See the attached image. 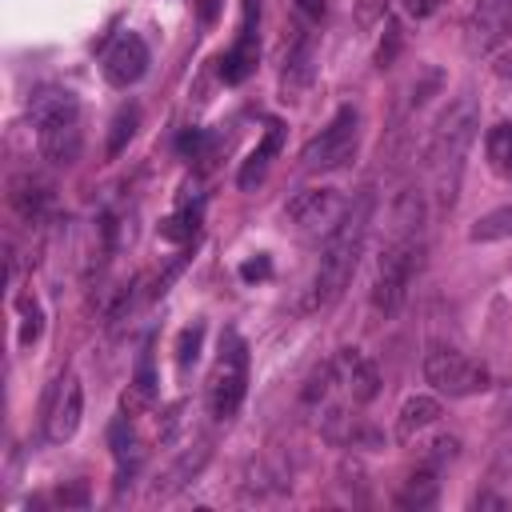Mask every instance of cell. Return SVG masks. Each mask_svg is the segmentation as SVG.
Instances as JSON below:
<instances>
[{
  "label": "cell",
  "instance_id": "13",
  "mask_svg": "<svg viewBox=\"0 0 512 512\" xmlns=\"http://www.w3.org/2000/svg\"><path fill=\"white\" fill-rule=\"evenodd\" d=\"M332 360H336L340 384L348 388V396H352L356 404H368V400L380 392V372H376V364L364 360L356 348H344V352H336Z\"/></svg>",
  "mask_w": 512,
  "mask_h": 512
},
{
  "label": "cell",
  "instance_id": "31",
  "mask_svg": "<svg viewBox=\"0 0 512 512\" xmlns=\"http://www.w3.org/2000/svg\"><path fill=\"white\" fill-rule=\"evenodd\" d=\"M268 272H272V264H268L264 256H260V260H248V264L240 268V276H244V280H264Z\"/></svg>",
  "mask_w": 512,
  "mask_h": 512
},
{
  "label": "cell",
  "instance_id": "16",
  "mask_svg": "<svg viewBox=\"0 0 512 512\" xmlns=\"http://www.w3.org/2000/svg\"><path fill=\"white\" fill-rule=\"evenodd\" d=\"M436 420H440V400L436 396H408L400 416H396V440H416Z\"/></svg>",
  "mask_w": 512,
  "mask_h": 512
},
{
  "label": "cell",
  "instance_id": "4",
  "mask_svg": "<svg viewBox=\"0 0 512 512\" xmlns=\"http://www.w3.org/2000/svg\"><path fill=\"white\" fill-rule=\"evenodd\" d=\"M476 124H480V112H476V100L472 96L452 100L444 108V116L436 120V132H432V144H428V164H432V176H436V188H440L444 200H452V188L460 180L464 152L476 140Z\"/></svg>",
  "mask_w": 512,
  "mask_h": 512
},
{
  "label": "cell",
  "instance_id": "23",
  "mask_svg": "<svg viewBox=\"0 0 512 512\" xmlns=\"http://www.w3.org/2000/svg\"><path fill=\"white\" fill-rule=\"evenodd\" d=\"M192 232H196V216L192 212H184V216H168V220H160V240H192Z\"/></svg>",
  "mask_w": 512,
  "mask_h": 512
},
{
  "label": "cell",
  "instance_id": "33",
  "mask_svg": "<svg viewBox=\"0 0 512 512\" xmlns=\"http://www.w3.org/2000/svg\"><path fill=\"white\" fill-rule=\"evenodd\" d=\"M492 72H496V76H500V80H512V48H508V52H500V56H496V64H492Z\"/></svg>",
  "mask_w": 512,
  "mask_h": 512
},
{
  "label": "cell",
  "instance_id": "30",
  "mask_svg": "<svg viewBox=\"0 0 512 512\" xmlns=\"http://www.w3.org/2000/svg\"><path fill=\"white\" fill-rule=\"evenodd\" d=\"M324 8H328L324 0H296V12H300L308 24H320V20H324Z\"/></svg>",
  "mask_w": 512,
  "mask_h": 512
},
{
  "label": "cell",
  "instance_id": "26",
  "mask_svg": "<svg viewBox=\"0 0 512 512\" xmlns=\"http://www.w3.org/2000/svg\"><path fill=\"white\" fill-rule=\"evenodd\" d=\"M108 440H112V452L124 460L128 452H132V424H128V416H120V420H112V428H108Z\"/></svg>",
  "mask_w": 512,
  "mask_h": 512
},
{
  "label": "cell",
  "instance_id": "14",
  "mask_svg": "<svg viewBox=\"0 0 512 512\" xmlns=\"http://www.w3.org/2000/svg\"><path fill=\"white\" fill-rule=\"evenodd\" d=\"M8 204H12V212H16L20 220L36 224V220H44V212H48V204H52V184L40 180V176H32V172H20V176H12V184H8Z\"/></svg>",
  "mask_w": 512,
  "mask_h": 512
},
{
  "label": "cell",
  "instance_id": "20",
  "mask_svg": "<svg viewBox=\"0 0 512 512\" xmlns=\"http://www.w3.org/2000/svg\"><path fill=\"white\" fill-rule=\"evenodd\" d=\"M180 148L188 160H196L200 172H212L216 168V156H220V136L212 132H184L180 136Z\"/></svg>",
  "mask_w": 512,
  "mask_h": 512
},
{
  "label": "cell",
  "instance_id": "3",
  "mask_svg": "<svg viewBox=\"0 0 512 512\" xmlns=\"http://www.w3.org/2000/svg\"><path fill=\"white\" fill-rule=\"evenodd\" d=\"M36 144L48 164H76L80 156V104L68 88H40L32 96Z\"/></svg>",
  "mask_w": 512,
  "mask_h": 512
},
{
  "label": "cell",
  "instance_id": "9",
  "mask_svg": "<svg viewBox=\"0 0 512 512\" xmlns=\"http://www.w3.org/2000/svg\"><path fill=\"white\" fill-rule=\"evenodd\" d=\"M344 212H348V196H340L336 188H308L288 200V220L304 236H328L344 220Z\"/></svg>",
  "mask_w": 512,
  "mask_h": 512
},
{
  "label": "cell",
  "instance_id": "7",
  "mask_svg": "<svg viewBox=\"0 0 512 512\" xmlns=\"http://www.w3.org/2000/svg\"><path fill=\"white\" fill-rule=\"evenodd\" d=\"M424 380L440 392V396H476L492 384L488 368L456 348H432L424 356Z\"/></svg>",
  "mask_w": 512,
  "mask_h": 512
},
{
  "label": "cell",
  "instance_id": "32",
  "mask_svg": "<svg viewBox=\"0 0 512 512\" xmlns=\"http://www.w3.org/2000/svg\"><path fill=\"white\" fill-rule=\"evenodd\" d=\"M56 500H60V504H84V500H88V492H84V484H76V488H60V492H56Z\"/></svg>",
  "mask_w": 512,
  "mask_h": 512
},
{
  "label": "cell",
  "instance_id": "2",
  "mask_svg": "<svg viewBox=\"0 0 512 512\" xmlns=\"http://www.w3.org/2000/svg\"><path fill=\"white\" fill-rule=\"evenodd\" d=\"M372 192H356L348 200V212L344 220L324 236V248H320V264L312 272V284H308V296H304V312H320L328 304L340 300V292L348 288L356 264H360V252H364V240H368V224H372Z\"/></svg>",
  "mask_w": 512,
  "mask_h": 512
},
{
  "label": "cell",
  "instance_id": "10",
  "mask_svg": "<svg viewBox=\"0 0 512 512\" xmlns=\"http://www.w3.org/2000/svg\"><path fill=\"white\" fill-rule=\"evenodd\" d=\"M148 72V44L136 32H120L104 52V80L112 88H132Z\"/></svg>",
  "mask_w": 512,
  "mask_h": 512
},
{
  "label": "cell",
  "instance_id": "11",
  "mask_svg": "<svg viewBox=\"0 0 512 512\" xmlns=\"http://www.w3.org/2000/svg\"><path fill=\"white\" fill-rule=\"evenodd\" d=\"M508 36H512V0H476L468 20V48L492 52Z\"/></svg>",
  "mask_w": 512,
  "mask_h": 512
},
{
  "label": "cell",
  "instance_id": "17",
  "mask_svg": "<svg viewBox=\"0 0 512 512\" xmlns=\"http://www.w3.org/2000/svg\"><path fill=\"white\" fill-rule=\"evenodd\" d=\"M436 488H440L436 468L424 464V468H416V472L404 480V488L396 492V504H400V508H428V504L436 500Z\"/></svg>",
  "mask_w": 512,
  "mask_h": 512
},
{
  "label": "cell",
  "instance_id": "35",
  "mask_svg": "<svg viewBox=\"0 0 512 512\" xmlns=\"http://www.w3.org/2000/svg\"><path fill=\"white\" fill-rule=\"evenodd\" d=\"M380 8H384V0H360V16H364V20H372Z\"/></svg>",
  "mask_w": 512,
  "mask_h": 512
},
{
  "label": "cell",
  "instance_id": "8",
  "mask_svg": "<svg viewBox=\"0 0 512 512\" xmlns=\"http://www.w3.org/2000/svg\"><path fill=\"white\" fill-rule=\"evenodd\" d=\"M80 416H84V388H80V376L76 372H64L48 400H44V440L48 444H64L76 436L80 428Z\"/></svg>",
  "mask_w": 512,
  "mask_h": 512
},
{
  "label": "cell",
  "instance_id": "27",
  "mask_svg": "<svg viewBox=\"0 0 512 512\" xmlns=\"http://www.w3.org/2000/svg\"><path fill=\"white\" fill-rule=\"evenodd\" d=\"M40 308L36 304H24V324H20V344H36V336H40Z\"/></svg>",
  "mask_w": 512,
  "mask_h": 512
},
{
  "label": "cell",
  "instance_id": "5",
  "mask_svg": "<svg viewBox=\"0 0 512 512\" xmlns=\"http://www.w3.org/2000/svg\"><path fill=\"white\" fill-rule=\"evenodd\" d=\"M244 392H248V344L236 332H228L208 372V412L216 420H232L244 404Z\"/></svg>",
  "mask_w": 512,
  "mask_h": 512
},
{
  "label": "cell",
  "instance_id": "15",
  "mask_svg": "<svg viewBox=\"0 0 512 512\" xmlns=\"http://www.w3.org/2000/svg\"><path fill=\"white\" fill-rule=\"evenodd\" d=\"M280 144H284V128L276 124V120H268V128H264V140L252 148V156L240 164V188H252V184H260L264 180V172H268V164H272V156L280 152Z\"/></svg>",
  "mask_w": 512,
  "mask_h": 512
},
{
  "label": "cell",
  "instance_id": "18",
  "mask_svg": "<svg viewBox=\"0 0 512 512\" xmlns=\"http://www.w3.org/2000/svg\"><path fill=\"white\" fill-rule=\"evenodd\" d=\"M508 236H512V204L484 212V216L468 228V240H472V244H492V240H508Z\"/></svg>",
  "mask_w": 512,
  "mask_h": 512
},
{
  "label": "cell",
  "instance_id": "19",
  "mask_svg": "<svg viewBox=\"0 0 512 512\" xmlns=\"http://www.w3.org/2000/svg\"><path fill=\"white\" fill-rule=\"evenodd\" d=\"M484 152H488V164H492L500 176L512 172V120H500V124L488 128V136H484Z\"/></svg>",
  "mask_w": 512,
  "mask_h": 512
},
{
  "label": "cell",
  "instance_id": "1",
  "mask_svg": "<svg viewBox=\"0 0 512 512\" xmlns=\"http://www.w3.org/2000/svg\"><path fill=\"white\" fill-rule=\"evenodd\" d=\"M420 264H424V196L404 192L392 208V240L384 244L376 280H372V308L380 316L400 312Z\"/></svg>",
  "mask_w": 512,
  "mask_h": 512
},
{
  "label": "cell",
  "instance_id": "22",
  "mask_svg": "<svg viewBox=\"0 0 512 512\" xmlns=\"http://www.w3.org/2000/svg\"><path fill=\"white\" fill-rule=\"evenodd\" d=\"M136 120H140V112L132 108V104H124L116 116H112V132H108V156H120L124 152V144L132 140V132H136Z\"/></svg>",
  "mask_w": 512,
  "mask_h": 512
},
{
  "label": "cell",
  "instance_id": "24",
  "mask_svg": "<svg viewBox=\"0 0 512 512\" xmlns=\"http://www.w3.org/2000/svg\"><path fill=\"white\" fill-rule=\"evenodd\" d=\"M200 336H204V328H200V324L180 332V344H176V360H180V368L196 364V356H200Z\"/></svg>",
  "mask_w": 512,
  "mask_h": 512
},
{
  "label": "cell",
  "instance_id": "6",
  "mask_svg": "<svg viewBox=\"0 0 512 512\" xmlns=\"http://www.w3.org/2000/svg\"><path fill=\"white\" fill-rule=\"evenodd\" d=\"M356 148H360V112L352 104H344L328 120V128H320V136H312L304 144L300 164H304V172H336L356 156Z\"/></svg>",
  "mask_w": 512,
  "mask_h": 512
},
{
  "label": "cell",
  "instance_id": "25",
  "mask_svg": "<svg viewBox=\"0 0 512 512\" xmlns=\"http://www.w3.org/2000/svg\"><path fill=\"white\" fill-rule=\"evenodd\" d=\"M152 392H156V376H152V348H144V356H140V364H136V396H140V400H152Z\"/></svg>",
  "mask_w": 512,
  "mask_h": 512
},
{
  "label": "cell",
  "instance_id": "29",
  "mask_svg": "<svg viewBox=\"0 0 512 512\" xmlns=\"http://www.w3.org/2000/svg\"><path fill=\"white\" fill-rule=\"evenodd\" d=\"M396 48H400V28H396V24H388V44H380V52H376V60H380V68H388V64H392V56H396Z\"/></svg>",
  "mask_w": 512,
  "mask_h": 512
},
{
  "label": "cell",
  "instance_id": "21",
  "mask_svg": "<svg viewBox=\"0 0 512 512\" xmlns=\"http://www.w3.org/2000/svg\"><path fill=\"white\" fill-rule=\"evenodd\" d=\"M308 80H312V44L300 40V44L288 52V60H284V88H288V92H300Z\"/></svg>",
  "mask_w": 512,
  "mask_h": 512
},
{
  "label": "cell",
  "instance_id": "12",
  "mask_svg": "<svg viewBox=\"0 0 512 512\" xmlns=\"http://www.w3.org/2000/svg\"><path fill=\"white\" fill-rule=\"evenodd\" d=\"M256 16H260V8H256V0H248V4H244L240 36H236V44L224 52V60H220V80H224V84H244V80L256 72V60H260Z\"/></svg>",
  "mask_w": 512,
  "mask_h": 512
},
{
  "label": "cell",
  "instance_id": "36",
  "mask_svg": "<svg viewBox=\"0 0 512 512\" xmlns=\"http://www.w3.org/2000/svg\"><path fill=\"white\" fill-rule=\"evenodd\" d=\"M200 12H204V20H212L216 16V0H200Z\"/></svg>",
  "mask_w": 512,
  "mask_h": 512
},
{
  "label": "cell",
  "instance_id": "34",
  "mask_svg": "<svg viewBox=\"0 0 512 512\" xmlns=\"http://www.w3.org/2000/svg\"><path fill=\"white\" fill-rule=\"evenodd\" d=\"M404 8H408L416 20H420V16H428V12L436 8V0H404Z\"/></svg>",
  "mask_w": 512,
  "mask_h": 512
},
{
  "label": "cell",
  "instance_id": "28",
  "mask_svg": "<svg viewBox=\"0 0 512 512\" xmlns=\"http://www.w3.org/2000/svg\"><path fill=\"white\" fill-rule=\"evenodd\" d=\"M456 448H460V444H456V436H440V440H432V444H428V464L436 468V464L452 460V456H456Z\"/></svg>",
  "mask_w": 512,
  "mask_h": 512
}]
</instances>
